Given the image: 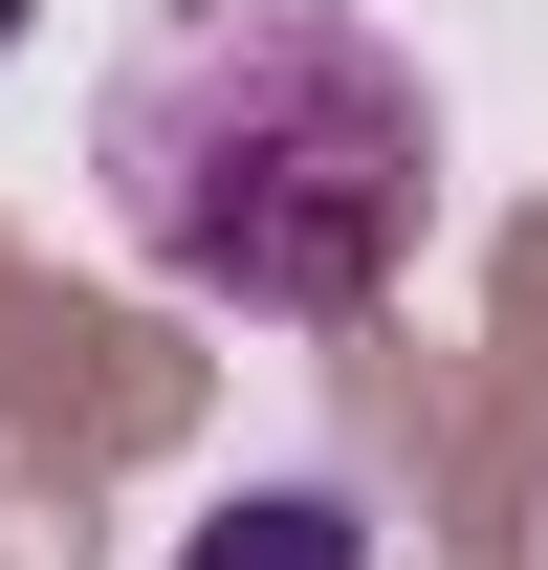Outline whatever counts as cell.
Wrapping results in <instances>:
<instances>
[{"instance_id":"obj_2","label":"cell","mask_w":548,"mask_h":570,"mask_svg":"<svg viewBox=\"0 0 548 570\" xmlns=\"http://www.w3.org/2000/svg\"><path fill=\"white\" fill-rule=\"evenodd\" d=\"M176 570H373V527H351L330 483H242V504H219Z\"/></svg>"},{"instance_id":"obj_1","label":"cell","mask_w":548,"mask_h":570,"mask_svg":"<svg viewBox=\"0 0 548 570\" xmlns=\"http://www.w3.org/2000/svg\"><path fill=\"white\" fill-rule=\"evenodd\" d=\"M88 176L154 285L351 330V307H395L417 219H439V88L373 0H154L88 88Z\"/></svg>"},{"instance_id":"obj_3","label":"cell","mask_w":548,"mask_h":570,"mask_svg":"<svg viewBox=\"0 0 548 570\" xmlns=\"http://www.w3.org/2000/svg\"><path fill=\"white\" fill-rule=\"evenodd\" d=\"M0 45H22V0H0Z\"/></svg>"}]
</instances>
